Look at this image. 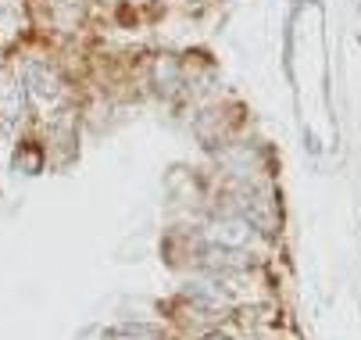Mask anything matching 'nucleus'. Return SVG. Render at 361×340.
Masks as SVG:
<instances>
[{
    "mask_svg": "<svg viewBox=\"0 0 361 340\" xmlns=\"http://www.w3.org/2000/svg\"><path fill=\"white\" fill-rule=\"evenodd\" d=\"M22 75H25V86L39 97V101H58L61 83H58V75H54V68H50V65H43V61H25Z\"/></svg>",
    "mask_w": 361,
    "mask_h": 340,
    "instance_id": "f257e3e1",
    "label": "nucleus"
},
{
    "mask_svg": "<svg viewBox=\"0 0 361 340\" xmlns=\"http://www.w3.org/2000/svg\"><path fill=\"white\" fill-rule=\"evenodd\" d=\"M18 108H22V90L0 75V122L11 126V119L18 115Z\"/></svg>",
    "mask_w": 361,
    "mask_h": 340,
    "instance_id": "f03ea898",
    "label": "nucleus"
},
{
    "mask_svg": "<svg viewBox=\"0 0 361 340\" xmlns=\"http://www.w3.org/2000/svg\"><path fill=\"white\" fill-rule=\"evenodd\" d=\"M247 233H250V229H247L243 222L233 219V222H222V226L215 229V240H219V244H243Z\"/></svg>",
    "mask_w": 361,
    "mask_h": 340,
    "instance_id": "7ed1b4c3",
    "label": "nucleus"
},
{
    "mask_svg": "<svg viewBox=\"0 0 361 340\" xmlns=\"http://www.w3.org/2000/svg\"><path fill=\"white\" fill-rule=\"evenodd\" d=\"M111 340H158V333L147 329V326H122L111 333Z\"/></svg>",
    "mask_w": 361,
    "mask_h": 340,
    "instance_id": "20e7f679",
    "label": "nucleus"
},
{
    "mask_svg": "<svg viewBox=\"0 0 361 340\" xmlns=\"http://www.w3.org/2000/svg\"><path fill=\"white\" fill-rule=\"evenodd\" d=\"M215 340H229V336H215Z\"/></svg>",
    "mask_w": 361,
    "mask_h": 340,
    "instance_id": "39448f33",
    "label": "nucleus"
}]
</instances>
